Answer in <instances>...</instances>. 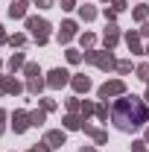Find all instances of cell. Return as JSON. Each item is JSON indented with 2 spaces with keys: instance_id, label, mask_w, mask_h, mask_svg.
Here are the masks:
<instances>
[{
  "instance_id": "cell-1",
  "label": "cell",
  "mask_w": 149,
  "mask_h": 152,
  "mask_svg": "<svg viewBox=\"0 0 149 152\" xmlns=\"http://www.w3.org/2000/svg\"><path fill=\"white\" fill-rule=\"evenodd\" d=\"M111 120H114V126L120 132L140 129L149 120L146 99H140V96H134V94H123L120 99H114V105H111Z\"/></svg>"
},
{
  "instance_id": "cell-7",
  "label": "cell",
  "mask_w": 149,
  "mask_h": 152,
  "mask_svg": "<svg viewBox=\"0 0 149 152\" xmlns=\"http://www.w3.org/2000/svg\"><path fill=\"white\" fill-rule=\"evenodd\" d=\"M76 29H79L76 20H64L61 29H58V44H70V41L76 38Z\"/></svg>"
},
{
  "instance_id": "cell-11",
  "label": "cell",
  "mask_w": 149,
  "mask_h": 152,
  "mask_svg": "<svg viewBox=\"0 0 149 152\" xmlns=\"http://www.w3.org/2000/svg\"><path fill=\"white\" fill-rule=\"evenodd\" d=\"M70 88H73L76 94H88V91H91V79L85 73H76L73 79H70Z\"/></svg>"
},
{
  "instance_id": "cell-43",
  "label": "cell",
  "mask_w": 149,
  "mask_h": 152,
  "mask_svg": "<svg viewBox=\"0 0 149 152\" xmlns=\"http://www.w3.org/2000/svg\"><path fill=\"white\" fill-rule=\"evenodd\" d=\"M146 56H149V44H146Z\"/></svg>"
},
{
  "instance_id": "cell-22",
  "label": "cell",
  "mask_w": 149,
  "mask_h": 152,
  "mask_svg": "<svg viewBox=\"0 0 149 152\" xmlns=\"http://www.w3.org/2000/svg\"><path fill=\"white\" fill-rule=\"evenodd\" d=\"M108 114H111V108H108V99L96 102V117H99V120H108Z\"/></svg>"
},
{
  "instance_id": "cell-21",
  "label": "cell",
  "mask_w": 149,
  "mask_h": 152,
  "mask_svg": "<svg viewBox=\"0 0 149 152\" xmlns=\"http://www.w3.org/2000/svg\"><path fill=\"white\" fill-rule=\"evenodd\" d=\"M79 18H82V20H93V18H96V9L88 6V3H85V6H79Z\"/></svg>"
},
{
  "instance_id": "cell-16",
  "label": "cell",
  "mask_w": 149,
  "mask_h": 152,
  "mask_svg": "<svg viewBox=\"0 0 149 152\" xmlns=\"http://www.w3.org/2000/svg\"><path fill=\"white\" fill-rule=\"evenodd\" d=\"M44 88H47V79H41V76L38 79H26V91L29 94H41Z\"/></svg>"
},
{
  "instance_id": "cell-42",
  "label": "cell",
  "mask_w": 149,
  "mask_h": 152,
  "mask_svg": "<svg viewBox=\"0 0 149 152\" xmlns=\"http://www.w3.org/2000/svg\"><path fill=\"white\" fill-rule=\"evenodd\" d=\"M146 143H149V129H146Z\"/></svg>"
},
{
  "instance_id": "cell-23",
  "label": "cell",
  "mask_w": 149,
  "mask_h": 152,
  "mask_svg": "<svg viewBox=\"0 0 149 152\" xmlns=\"http://www.w3.org/2000/svg\"><path fill=\"white\" fill-rule=\"evenodd\" d=\"M134 73H137V79H143V82H149V61H140V64L134 67Z\"/></svg>"
},
{
  "instance_id": "cell-2",
  "label": "cell",
  "mask_w": 149,
  "mask_h": 152,
  "mask_svg": "<svg viewBox=\"0 0 149 152\" xmlns=\"http://www.w3.org/2000/svg\"><path fill=\"white\" fill-rule=\"evenodd\" d=\"M88 64H96L99 70H117V58L111 56V50H88L85 53Z\"/></svg>"
},
{
  "instance_id": "cell-19",
  "label": "cell",
  "mask_w": 149,
  "mask_h": 152,
  "mask_svg": "<svg viewBox=\"0 0 149 152\" xmlns=\"http://www.w3.org/2000/svg\"><path fill=\"white\" fill-rule=\"evenodd\" d=\"M79 44H82L85 53H88V50H93V44H96V35H93V32H82V35H79Z\"/></svg>"
},
{
  "instance_id": "cell-10",
  "label": "cell",
  "mask_w": 149,
  "mask_h": 152,
  "mask_svg": "<svg viewBox=\"0 0 149 152\" xmlns=\"http://www.w3.org/2000/svg\"><path fill=\"white\" fill-rule=\"evenodd\" d=\"M23 88H26V85H20L15 76H3V79H0V91H3V94H9V96H12V94H20Z\"/></svg>"
},
{
  "instance_id": "cell-39",
  "label": "cell",
  "mask_w": 149,
  "mask_h": 152,
  "mask_svg": "<svg viewBox=\"0 0 149 152\" xmlns=\"http://www.w3.org/2000/svg\"><path fill=\"white\" fill-rule=\"evenodd\" d=\"M140 38H149V20L143 23V29H140Z\"/></svg>"
},
{
  "instance_id": "cell-20",
  "label": "cell",
  "mask_w": 149,
  "mask_h": 152,
  "mask_svg": "<svg viewBox=\"0 0 149 152\" xmlns=\"http://www.w3.org/2000/svg\"><path fill=\"white\" fill-rule=\"evenodd\" d=\"M23 76H26V79H38V76H41V67L32 64V61H26V64H23Z\"/></svg>"
},
{
  "instance_id": "cell-24",
  "label": "cell",
  "mask_w": 149,
  "mask_h": 152,
  "mask_svg": "<svg viewBox=\"0 0 149 152\" xmlns=\"http://www.w3.org/2000/svg\"><path fill=\"white\" fill-rule=\"evenodd\" d=\"M29 117H32V126H41L47 120V111L44 108H35V111H29Z\"/></svg>"
},
{
  "instance_id": "cell-5",
  "label": "cell",
  "mask_w": 149,
  "mask_h": 152,
  "mask_svg": "<svg viewBox=\"0 0 149 152\" xmlns=\"http://www.w3.org/2000/svg\"><path fill=\"white\" fill-rule=\"evenodd\" d=\"M70 79H73V76L67 73L64 67H53V70L47 73V88H53V91H58V88L70 85Z\"/></svg>"
},
{
  "instance_id": "cell-8",
  "label": "cell",
  "mask_w": 149,
  "mask_h": 152,
  "mask_svg": "<svg viewBox=\"0 0 149 152\" xmlns=\"http://www.w3.org/2000/svg\"><path fill=\"white\" fill-rule=\"evenodd\" d=\"M82 132L88 134V137H93V143H96V146H102V143H108V132H102V129H96V126H91L88 120H85V126H82Z\"/></svg>"
},
{
  "instance_id": "cell-13",
  "label": "cell",
  "mask_w": 149,
  "mask_h": 152,
  "mask_svg": "<svg viewBox=\"0 0 149 152\" xmlns=\"http://www.w3.org/2000/svg\"><path fill=\"white\" fill-rule=\"evenodd\" d=\"M44 140L53 146V149H58V146H64V140H67V134L61 132V129H53V132H47L44 134Z\"/></svg>"
},
{
  "instance_id": "cell-37",
  "label": "cell",
  "mask_w": 149,
  "mask_h": 152,
  "mask_svg": "<svg viewBox=\"0 0 149 152\" xmlns=\"http://www.w3.org/2000/svg\"><path fill=\"white\" fill-rule=\"evenodd\" d=\"M61 9H67V12L76 9V0H61Z\"/></svg>"
},
{
  "instance_id": "cell-4",
  "label": "cell",
  "mask_w": 149,
  "mask_h": 152,
  "mask_svg": "<svg viewBox=\"0 0 149 152\" xmlns=\"http://www.w3.org/2000/svg\"><path fill=\"white\" fill-rule=\"evenodd\" d=\"M123 94H126V82L123 79H108L105 85L96 88V96L99 99H111V96H123Z\"/></svg>"
},
{
  "instance_id": "cell-25",
  "label": "cell",
  "mask_w": 149,
  "mask_h": 152,
  "mask_svg": "<svg viewBox=\"0 0 149 152\" xmlns=\"http://www.w3.org/2000/svg\"><path fill=\"white\" fill-rule=\"evenodd\" d=\"M79 114H82V117L88 120L91 114H96V105H93V102H88V99H85V102H82V108H79Z\"/></svg>"
},
{
  "instance_id": "cell-35",
  "label": "cell",
  "mask_w": 149,
  "mask_h": 152,
  "mask_svg": "<svg viewBox=\"0 0 149 152\" xmlns=\"http://www.w3.org/2000/svg\"><path fill=\"white\" fill-rule=\"evenodd\" d=\"M6 117H9V114H6V108H0V134L6 132Z\"/></svg>"
},
{
  "instance_id": "cell-28",
  "label": "cell",
  "mask_w": 149,
  "mask_h": 152,
  "mask_svg": "<svg viewBox=\"0 0 149 152\" xmlns=\"http://www.w3.org/2000/svg\"><path fill=\"white\" fill-rule=\"evenodd\" d=\"M9 44H12V47H23V44H26V35H9Z\"/></svg>"
},
{
  "instance_id": "cell-30",
  "label": "cell",
  "mask_w": 149,
  "mask_h": 152,
  "mask_svg": "<svg viewBox=\"0 0 149 152\" xmlns=\"http://www.w3.org/2000/svg\"><path fill=\"white\" fill-rule=\"evenodd\" d=\"M131 70V61H117V73H129Z\"/></svg>"
},
{
  "instance_id": "cell-45",
  "label": "cell",
  "mask_w": 149,
  "mask_h": 152,
  "mask_svg": "<svg viewBox=\"0 0 149 152\" xmlns=\"http://www.w3.org/2000/svg\"><path fill=\"white\" fill-rule=\"evenodd\" d=\"M102 3H105V0H102Z\"/></svg>"
},
{
  "instance_id": "cell-34",
  "label": "cell",
  "mask_w": 149,
  "mask_h": 152,
  "mask_svg": "<svg viewBox=\"0 0 149 152\" xmlns=\"http://www.w3.org/2000/svg\"><path fill=\"white\" fill-rule=\"evenodd\" d=\"M111 9L114 12H123L126 9V0H111Z\"/></svg>"
},
{
  "instance_id": "cell-31",
  "label": "cell",
  "mask_w": 149,
  "mask_h": 152,
  "mask_svg": "<svg viewBox=\"0 0 149 152\" xmlns=\"http://www.w3.org/2000/svg\"><path fill=\"white\" fill-rule=\"evenodd\" d=\"M131 149H134V152H149V149H146V140H134V143H131Z\"/></svg>"
},
{
  "instance_id": "cell-41",
  "label": "cell",
  "mask_w": 149,
  "mask_h": 152,
  "mask_svg": "<svg viewBox=\"0 0 149 152\" xmlns=\"http://www.w3.org/2000/svg\"><path fill=\"white\" fill-rule=\"evenodd\" d=\"M82 152H96V149H93V146H88V149H82Z\"/></svg>"
},
{
  "instance_id": "cell-26",
  "label": "cell",
  "mask_w": 149,
  "mask_h": 152,
  "mask_svg": "<svg viewBox=\"0 0 149 152\" xmlns=\"http://www.w3.org/2000/svg\"><path fill=\"white\" fill-rule=\"evenodd\" d=\"M79 108H82V99H79V96H70V99H67V111L76 114Z\"/></svg>"
},
{
  "instance_id": "cell-38",
  "label": "cell",
  "mask_w": 149,
  "mask_h": 152,
  "mask_svg": "<svg viewBox=\"0 0 149 152\" xmlns=\"http://www.w3.org/2000/svg\"><path fill=\"white\" fill-rule=\"evenodd\" d=\"M3 44H9V35H6V32H3V26H0V47H3Z\"/></svg>"
},
{
  "instance_id": "cell-18",
  "label": "cell",
  "mask_w": 149,
  "mask_h": 152,
  "mask_svg": "<svg viewBox=\"0 0 149 152\" xmlns=\"http://www.w3.org/2000/svg\"><path fill=\"white\" fill-rule=\"evenodd\" d=\"M23 64H26L23 53H15V56L9 58V70H12V73H15V70H23Z\"/></svg>"
},
{
  "instance_id": "cell-15",
  "label": "cell",
  "mask_w": 149,
  "mask_h": 152,
  "mask_svg": "<svg viewBox=\"0 0 149 152\" xmlns=\"http://www.w3.org/2000/svg\"><path fill=\"white\" fill-rule=\"evenodd\" d=\"M61 123H64V129H67V132H76V129H82V126H85V117H82V114H67Z\"/></svg>"
},
{
  "instance_id": "cell-29",
  "label": "cell",
  "mask_w": 149,
  "mask_h": 152,
  "mask_svg": "<svg viewBox=\"0 0 149 152\" xmlns=\"http://www.w3.org/2000/svg\"><path fill=\"white\" fill-rule=\"evenodd\" d=\"M26 152H53V146H50V143L44 140V143H35L32 149H26Z\"/></svg>"
},
{
  "instance_id": "cell-32",
  "label": "cell",
  "mask_w": 149,
  "mask_h": 152,
  "mask_svg": "<svg viewBox=\"0 0 149 152\" xmlns=\"http://www.w3.org/2000/svg\"><path fill=\"white\" fill-rule=\"evenodd\" d=\"M102 15H105V20H108V23H114V20H117V12H114V9H108V6H105V12H102Z\"/></svg>"
},
{
  "instance_id": "cell-44",
  "label": "cell",
  "mask_w": 149,
  "mask_h": 152,
  "mask_svg": "<svg viewBox=\"0 0 149 152\" xmlns=\"http://www.w3.org/2000/svg\"><path fill=\"white\" fill-rule=\"evenodd\" d=\"M0 64H3V61H0ZM0 79H3V76H0Z\"/></svg>"
},
{
  "instance_id": "cell-27",
  "label": "cell",
  "mask_w": 149,
  "mask_h": 152,
  "mask_svg": "<svg viewBox=\"0 0 149 152\" xmlns=\"http://www.w3.org/2000/svg\"><path fill=\"white\" fill-rule=\"evenodd\" d=\"M82 58H85V53H79V50H67V61H70V64H79Z\"/></svg>"
},
{
  "instance_id": "cell-6",
  "label": "cell",
  "mask_w": 149,
  "mask_h": 152,
  "mask_svg": "<svg viewBox=\"0 0 149 152\" xmlns=\"http://www.w3.org/2000/svg\"><path fill=\"white\" fill-rule=\"evenodd\" d=\"M29 126H32V117H29V111L18 108V111L12 114V129H15V134H23Z\"/></svg>"
},
{
  "instance_id": "cell-14",
  "label": "cell",
  "mask_w": 149,
  "mask_h": 152,
  "mask_svg": "<svg viewBox=\"0 0 149 152\" xmlns=\"http://www.w3.org/2000/svg\"><path fill=\"white\" fill-rule=\"evenodd\" d=\"M26 9H29V0H12L9 18H26Z\"/></svg>"
},
{
  "instance_id": "cell-17",
  "label": "cell",
  "mask_w": 149,
  "mask_h": 152,
  "mask_svg": "<svg viewBox=\"0 0 149 152\" xmlns=\"http://www.w3.org/2000/svg\"><path fill=\"white\" fill-rule=\"evenodd\" d=\"M131 18L137 20V23H146V20H149V6H134Z\"/></svg>"
},
{
  "instance_id": "cell-40",
  "label": "cell",
  "mask_w": 149,
  "mask_h": 152,
  "mask_svg": "<svg viewBox=\"0 0 149 152\" xmlns=\"http://www.w3.org/2000/svg\"><path fill=\"white\" fill-rule=\"evenodd\" d=\"M143 99H146V102H149V82H146V96H143Z\"/></svg>"
},
{
  "instance_id": "cell-12",
  "label": "cell",
  "mask_w": 149,
  "mask_h": 152,
  "mask_svg": "<svg viewBox=\"0 0 149 152\" xmlns=\"http://www.w3.org/2000/svg\"><path fill=\"white\" fill-rule=\"evenodd\" d=\"M126 44H129L131 53H137V56H140V53H146V47L140 44V32H134V29H131V32H126Z\"/></svg>"
},
{
  "instance_id": "cell-3",
  "label": "cell",
  "mask_w": 149,
  "mask_h": 152,
  "mask_svg": "<svg viewBox=\"0 0 149 152\" xmlns=\"http://www.w3.org/2000/svg\"><path fill=\"white\" fill-rule=\"evenodd\" d=\"M26 29H29V35H32V41L35 44H47L50 41V23L44 18H26Z\"/></svg>"
},
{
  "instance_id": "cell-33",
  "label": "cell",
  "mask_w": 149,
  "mask_h": 152,
  "mask_svg": "<svg viewBox=\"0 0 149 152\" xmlns=\"http://www.w3.org/2000/svg\"><path fill=\"white\" fill-rule=\"evenodd\" d=\"M41 108H44V111L50 114L53 108H56V102H53V99H41Z\"/></svg>"
},
{
  "instance_id": "cell-9",
  "label": "cell",
  "mask_w": 149,
  "mask_h": 152,
  "mask_svg": "<svg viewBox=\"0 0 149 152\" xmlns=\"http://www.w3.org/2000/svg\"><path fill=\"white\" fill-rule=\"evenodd\" d=\"M117 41H120V29H117V23H108L105 32H102V44H105V50H114Z\"/></svg>"
},
{
  "instance_id": "cell-36",
  "label": "cell",
  "mask_w": 149,
  "mask_h": 152,
  "mask_svg": "<svg viewBox=\"0 0 149 152\" xmlns=\"http://www.w3.org/2000/svg\"><path fill=\"white\" fill-rule=\"evenodd\" d=\"M32 3H35L38 9H50V6H53V0H32Z\"/></svg>"
}]
</instances>
